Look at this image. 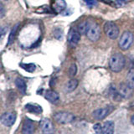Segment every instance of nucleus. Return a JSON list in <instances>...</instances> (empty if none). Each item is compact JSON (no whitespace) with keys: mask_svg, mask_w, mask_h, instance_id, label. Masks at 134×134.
<instances>
[{"mask_svg":"<svg viewBox=\"0 0 134 134\" xmlns=\"http://www.w3.org/2000/svg\"><path fill=\"white\" fill-rule=\"evenodd\" d=\"M125 65V58L121 53H116L112 54L109 60L110 69L114 72H120Z\"/></svg>","mask_w":134,"mask_h":134,"instance_id":"f257e3e1","label":"nucleus"},{"mask_svg":"<svg viewBox=\"0 0 134 134\" xmlns=\"http://www.w3.org/2000/svg\"><path fill=\"white\" fill-rule=\"evenodd\" d=\"M86 35L87 38L92 42L97 41L100 37V29L96 23H88V27Z\"/></svg>","mask_w":134,"mask_h":134,"instance_id":"f03ea898","label":"nucleus"},{"mask_svg":"<svg viewBox=\"0 0 134 134\" xmlns=\"http://www.w3.org/2000/svg\"><path fill=\"white\" fill-rule=\"evenodd\" d=\"M103 29L106 35L111 40H116L119 35V29L113 22H107L104 24Z\"/></svg>","mask_w":134,"mask_h":134,"instance_id":"7ed1b4c3","label":"nucleus"},{"mask_svg":"<svg viewBox=\"0 0 134 134\" xmlns=\"http://www.w3.org/2000/svg\"><path fill=\"white\" fill-rule=\"evenodd\" d=\"M133 42V35L131 32L126 31L122 34L119 40V46L121 49L126 50L130 48Z\"/></svg>","mask_w":134,"mask_h":134,"instance_id":"20e7f679","label":"nucleus"},{"mask_svg":"<svg viewBox=\"0 0 134 134\" xmlns=\"http://www.w3.org/2000/svg\"><path fill=\"white\" fill-rule=\"evenodd\" d=\"M54 118L58 123L66 124V123H70L71 121H73L75 120V116L73 114H71L70 112L60 111V112L56 113V114H54Z\"/></svg>","mask_w":134,"mask_h":134,"instance_id":"39448f33","label":"nucleus"},{"mask_svg":"<svg viewBox=\"0 0 134 134\" xmlns=\"http://www.w3.org/2000/svg\"><path fill=\"white\" fill-rule=\"evenodd\" d=\"M1 122L6 127H11L16 121V113L14 111L5 112L0 116Z\"/></svg>","mask_w":134,"mask_h":134,"instance_id":"423d86ee","label":"nucleus"},{"mask_svg":"<svg viewBox=\"0 0 134 134\" xmlns=\"http://www.w3.org/2000/svg\"><path fill=\"white\" fill-rule=\"evenodd\" d=\"M40 124L42 132L44 134H54V125L50 120H49L47 118H44L40 121Z\"/></svg>","mask_w":134,"mask_h":134,"instance_id":"0eeeda50","label":"nucleus"},{"mask_svg":"<svg viewBox=\"0 0 134 134\" xmlns=\"http://www.w3.org/2000/svg\"><path fill=\"white\" fill-rule=\"evenodd\" d=\"M111 109L112 108L111 107H107L97 109V110H96L93 112V116L95 117L96 119L102 120V119L105 118V117L107 116L109 114H110Z\"/></svg>","mask_w":134,"mask_h":134,"instance_id":"6e6552de","label":"nucleus"},{"mask_svg":"<svg viewBox=\"0 0 134 134\" xmlns=\"http://www.w3.org/2000/svg\"><path fill=\"white\" fill-rule=\"evenodd\" d=\"M80 39H81V34L79 33V31L77 29H71L69 31L68 34V41L69 43L71 44H77L78 42L80 41Z\"/></svg>","mask_w":134,"mask_h":134,"instance_id":"1a4fd4ad","label":"nucleus"},{"mask_svg":"<svg viewBox=\"0 0 134 134\" xmlns=\"http://www.w3.org/2000/svg\"><path fill=\"white\" fill-rule=\"evenodd\" d=\"M35 130V123L31 120L26 119L24 121L23 128H22V133L23 134H34Z\"/></svg>","mask_w":134,"mask_h":134,"instance_id":"9d476101","label":"nucleus"},{"mask_svg":"<svg viewBox=\"0 0 134 134\" xmlns=\"http://www.w3.org/2000/svg\"><path fill=\"white\" fill-rule=\"evenodd\" d=\"M114 133V122L111 121H107L104 123L102 134H113Z\"/></svg>","mask_w":134,"mask_h":134,"instance_id":"9b49d317","label":"nucleus"},{"mask_svg":"<svg viewBox=\"0 0 134 134\" xmlns=\"http://www.w3.org/2000/svg\"><path fill=\"white\" fill-rule=\"evenodd\" d=\"M25 109H26L29 112L34 113V114H40V113H41L42 111H43V109H42V107L40 105L31 104V103L27 104L26 106H25Z\"/></svg>","mask_w":134,"mask_h":134,"instance_id":"f8f14e48","label":"nucleus"},{"mask_svg":"<svg viewBox=\"0 0 134 134\" xmlns=\"http://www.w3.org/2000/svg\"><path fill=\"white\" fill-rule=\"evenodd\" d=\"M45 98L50 102L55 103L59 100V95L54 91H48L45 93Z\"/></svg>","mask_w":134,"mask_h":134,"instance_id":"ddd939ff","label":"nucleus"},{"mask_svg":"<svg viewBox=\"0 0 134 134\" xmlns=\"http://www.w3.org/2000/svg\"><path fill=\"white\" fill-rule=\"evenodd\" d=\"M66 3L65 0H55L54 4V9L56 13H62L63 10L65 9Z\"/></svg>","mask_w":134,"mask_h":134,"instance_id":"4468645a","label":"nucleus"},{"mask_svg":"<svg viewBox=\"0 0 134 134\" xmlns=\"http://www.w3.org/2000/svg\"><path fill=\"white\" fill-rule=\"evenodd\" d=\"M19 24H17L11 29V32L9 34V35H8V45L14 43V41L15 40V37H16V34H17V32H18V29H19Z\"/></svg>","mask_w":134,"mask_h":134,"instance_id":"2eb2a0df","label":"nucleus"},{"mask_svg":"<svg viewBox=\"0 0 134 134\" xmlns=\"http://www.w3.org/2000/svg\"><path fill=\"white\" fill-rule=\"evenodd\" d=\"M127 86L130 89H134V68L129 70L127 76Z\"/></svg>","mask_w":134,"mask_h":134,"instance_id":"dca6fc26","label":"nucleus"},{"mask_svg":"<svg viewBox=\"0 0 134 134\" xmlns=\"http://www.w3.org/2000/svg\"><path fill=\"white\" fill-rule=\"evenodd\" d=\"M15 84H16V86L18 87L23 93H25V91H26V83H25V81L23 79L17 78L15 80Z\"/></svg>","mask_w":134,"mask_h":134,"instance_id":"f3484780","label":"nucleus"},{"mask_svg":"<svg viewBox=\"0 0 134 134\" xmlns=\"http://www.w3.org/2000/svg\"><path fill=\"white\" fill-rule=\"evenodd\" d=\"M77 86H78V81H77V80H75V79H72V80H70L68 83H67L66 90L68 92H71L77 87Z\"/></svg>","mask_w":134,"mask_h":134,"instance_id":"a211bd4d","label":"nucleus"},{"mask_svg":"<svg viewBox=\"0 0 134 134\" xmlns=\"http://www.w3.org/2000/svg\"><path fill=\"white\" fill-rule=\"evenodd\" d=\"M20 67H22L24 70L30 73L34 72L36 69V65L35 64H32V63H30V64H24L23 63V64H20Z\"/></svg>","mask_w":134,"mask_h":134,"instance_id":"6ab92c4d","label":"nucleus"},{"mask_svg":"<svg viewBox=\"0 0 134 134\" xmlns=\"http://www.w3.org/2000/svg\"><path fill=\"white\" fill-rule=\"evenodd\" d=\"M87 27H88V22H85V21H84V22L79 24L77 30L79 31V33L81 34V35H84V34L86 33Z\"/></svg>","mask_w":134,"mask_h":134,"instance_id":"aec40b11","label":"nucleus"},{"mask_svg":"<svg viewBox=\"0 0 134 134\" xmlns=\"http://www.w3.org/2000/svg\"><path fill=\"white\" fill-rule=\"evenodd\" d=\"M77 72V67H76V65L75 64H72L70 65V69H69V75L70 77H73L75 75Z\"/></svg>","mask_w":134,"mask_h":134,"instance_id":"412c9836","label":"nucleus"},{"mask_svg":"<svg viewBox=\"0 0 134 134\" xmlns=\"http://www.w3.org/2000/svg\"><path fill=\"white\" fill-rule=\"evenodd\" d=\"M128 3V0H115L114 4L116 7H122Z\"/></svg>","mask_w":134,"mask_h":134,"instance_id":"4be33fe9","label":"nucleus"},{"mask_svg":"<svg viewBox=\"0 0 134 134\" xmlns=\"http://www.w3.org/2000/svg\"><path fill=\"white\" fill-rule=\"evenodd\" d=\"M37 13H51V11H50L49 8L48 6H43V7H40L38 8V10H36Z\"/></svg>","mask_w":134,"mask_h":134,"instance_id":"5701e85b","label":"nucleus"},{"mask_svg":"<svg viewBox=\"0 0 134 134\" xmlns=\"http://www.w3.org/2000/svg\"><path fill=\"white\" fill-rule=\"evenodd\" d=\"M5 14H6L5 7H4V5L2 3H0V18H3V17H4Z\"/></svg>","mask_w":134,"mask_h":134,"instance_id":"b1692460","label":"nucleus"},{"mask_svg":"<svg viewBox=\"0 0 134 134\" xmlns=\"http://www.w3.org/2000/svg\"><path fill=\"white\" fill-rule=\"evenodd\" d=\"M94 130H95V132H96V134H100V133H102V127L99 123H97V124H96L94 126Z\"/></svg>","mask_w":134,"mask_h":134,"instance_id":"393cba45","label":"nucleus"},{"mask_svg":"<svg viewBox=\"0 0 134 134\" xmlns=\"http://www.w3.org/2000/svg\"><path fill=\"white\" fill-rule=\"evenodd\" d=\"M54 37H55L56 39H60V38L62 37V34H63V32L60 30V29H56L55 30H54Z\"/></svg>","mask_w":134,"mask_h":134,"instance_id":"a878e982","label":"nucleus"},{"mask_svg":"<svg viewBox=\"0 0 134 134\" xmlns=\"http://www.w3.org/2000/svg\"><path fill=\"white\" fill-rule=\"evenodd\" d=\"M85 3L87 4L88 6H90V7L96 6V4H97V2H96V0H85Z\"/></svg>","mask_w":134,"mask_h":134,"instance_id":"bb28decb","label":"nucleus"},{"mask_svg":"<svg viewBox=\"0 0 134 134\" xmlns=\"http://www.w3.org/2000/svg\"><path fill=\"white\" fill-rule=\"evenodd\" d=\"M7 32V28L6 27H0V39L5 35Z\"/></svg>","mask_w":134,"mask_h":134,"instance_id":"cd10ccee","label":"nucleus"},{"mask_svg":"<svg viewBox=\"0 0 134 134\" xmlns=\"http://www.w3.org/2000/svg\"><path fill=\"white\" fill-rule=\"evenodd\" d=\"M99 1L102 2L104 3L109 4V5H113V4H114V2H112L111 0H99Z\"/></svg>","mask_w":134,"mask_h":134,"instance_id":"c85d7f7f","label":"nucleus"},{"mask_svg":"<svg viewBox=\"0 0 134 134\" xmlns=\"http://www.w3.org/2000/svg\"><path fill=\"white\" fill-rule=\"evenodd\" d=\"M131 121H132V123L134 125V115L131 117Z\"/></svg>","mask_w":134,"mask_h":134,"instance_id":"c756f323","label":"nucleus"}]
</instances>
